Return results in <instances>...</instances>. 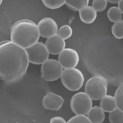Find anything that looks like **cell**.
Returning a JSON list of instances; mask_svg holds the SVG:
<instances>
[{
	"mask_svg": "<svg viewBox=\"0 0 123 123\" xmlns=\"http://www.w3.org/2000/svg\"><path fill=\"white\" fill-rule=\"evenodd\" d=\"M67 123H92L85 115H75L70 118Z\"/></svg>",
	"mask_w": 123,
	"mask_h": 123,
	"instance_id": "23",
	"label": "cell"
},
{
	"mask_svg": "<svg viewBox=\"0 0 123 123\" xmlns=\"http://www.w3.org/2000/svg\"><path fill=\"white\" fill-rule=\"evenodd\" d=\"M101 109L105 112H111L116 109H117L115 98L114 96L110 95H106L101 99L100 102Z\"/></svg>",
	"mask_w": 123,
	"mask_h": 123,
	"instance_id": "14",
	"label": "cell"
},
{
	"mask_svg": "<svg viewBox=\"0 0 123 123\" xmlns=\"http://www.w3.org/2000/svg\"><path fill=\"white\" fill-rule=\"evenodd\" d=\"M118 8L121 11V12L123 14V0H119L118 3Z\"/></svg>",
	"mask_w": 123,
	"mask_h": 123,
	"instance_id": "25",
	"label": "cell"
},
{
	"mask_svg": "<svg viewBox=\"0 0 123 123\" xmlns=\"http://www.w3.org/2000/svg\"><path fill=\"white\" fill-rule=\"evenodd\" d=\"M114 98L117 104V109L123 111V82H122L114 93Z\"/></svg>",
	"mask_w": 123,
	"mask_h": 123,
	"instance_id": "17",
	"label": "cell"
},
{
	"mask_svg": "<svg viewBox=\"0 0 123 123\" xmlns=\"http://www.w3.org/2000/svg\"><path fill=\"white\" fill-rule=\"evenodd\" d=\"M79 54L76 50L68 48L65 49L59 54L58 61L63 68L70 69L75 68V67L79 63Z\"/></svg>",
	"mask_w": 123,
	"mask_h": 123,
	"instance_id": "8",
	"label": "cell"
},
{
	"mask_svg": "<svg viewBox=\"0 0 123 123\" xmlns=\"http://www.w3.org/2000/svg\"><path fill=\"white\" fill-rule=\"evenodd\" d=\"M29 60L25 49L11 41L0 43V79L12 83L20 80L26 73Z\"/></svg>",
	"mask_w": 123,
	"mask_h": 123,
	"instance_id": "1",
	"label": "cell"
},
{
	"mask_svg": "<svg viewBox=\"0 0 123 123\" xmlns=\"http://www.w3.org/2000/svg\"><path fill=\"white\" fill-rule=\"evenodd\" d=\"M38 28L40 36L46 38L57 34L59 30L57 23L51 18H44L41 19L38 24Z\"/></svg>",
	"mask_w": 123,
	"mask_h": 123,
	"instance_id": "9",
	"label": "cell"
},
{
	"mask_svg": "<svg viewBox=\"0 0 123 123\" xmlns=\"http://www.w3.org/2000/svg\"><path fill=\"white\" fill-rule=\"evenodd\" d=\"M63 68L58 60L49 59L41 65V73L42 78L46 81H54L61 78Z\"/></svg>",
	"mask_w": 123,
	"mask_h": 123,
	"instance_id": "6",
	"label": "cell"
},
{
	"mask_svg": "<svg viewBox=\"0 0 123 123\" xmlns=\"http://www.w3.org/2000/svg\"><path fill=\"white\" fill-rule=\"evenodd\" d=\"M108 89V82L106 79L100 75H96L91 78L86 84L85 91L92 100H101L106 96Z\"/></svg>",
	"mask_w": 123,
	"mask_h": 123,
	"instance_id": "3",
	"label": "cell"
},
{
	"mask_svg": "<svg viewBox=\"0 0 123 123\" xmlns=\"http://www.w3.org/2000/svg\"><path fill=\"white\" fill-rule=\"evenodd\" d=\"M46 47L49 54L56 55L59 54L65 49V41L57 34L47 38L46 41Z\"/></svg>",
	"mask_w": 123,
	"mask_h": 123,
	"instance_id": "11",
	"label": "cell"
},
{
	"mask_svg": "<svg viewBox=\"0 0 123 123\" xmlns=\"http://www.w3.org/2000/svg\"><path fill=\"white\" fill-rule=\"evenodd\" d=\"M107 3L106 0H94L92 7L96 12H103L106 9Z\"/></svg>",
	"mask_w": 123,
	"mask_h": 123,
	"instance_id": "22",
	"label": "cell"
},
{
	"mask_svg": "<svg viewBox=\"0 0 123 123\" xmlns=\"http://www.w3.org/2000/svg\"><path fill=\"white\" fill-rule=\"evenodd\" d=\"M111 32L115 38L118 39L123 38V20L113 24L111 26Z\"/></svg>",
	"mask_w": 123,
	"mask_h": 123,
	"instance_id": "18",
	"label": "cell"
},
{
	"mask_svg": "<svg viewBox=\"0 0 123 123\" xmlns=\"http://www.w3.org/2000/svg\"><path fill=\"white\" fill-rule=\"evenodd\" d=\"M109 119L110 123H123V111L116 109L109 113Z\"/></svg>",
	"mask_w": 123,
	"mask_h": 123,
	"instance_id": "19",
	"label": "cell"
},
{
	"mask_svg": "<svg viewBox=\"0 0 123 123\" xmlns=\"http://www.w3.org/2000/svg\"><path fill=\"white\" fill-rule=\"evenodd\" d=\"M49 123H67V122L62 117H54L50 119Z\"/></svg>",
	"mask_w": 123,
	"mask_h": 123,
	"instance_id": "24",
	"label": "cell"
},
{
	"mask_svg": "<svg viewBox=\"0 0 123 123\" xmlns=\"http://www.w3.org/2000/svg\"><path fill=\"white\" fill-rule=\"evenodd\" d=\"M61 81L67 89L75 91L83 86L84 83V76L79 69H65L61 76Z\"/></svg>",
	"mask_w": 123,
	"mask_h": 123,
	"instance_id": "4",
	"label": "cell"
},
{
	"mask_svg": "<svg viewBox=\"0 0 123 123\" xmlns=\"http://www.w3.org/2000/svg\"><path fill=\"white\" fill-rule=\"evenodd\" d=\"M73 34V29L69 25H62L61 28H59L57 35L59 36L62 38L66 40L71 37Z\"/></svg>",
	"mask_w": 123,
	"mask_h": 123,
	"instance_id": "21",
	"label": "cell"
},
{
	"mask_svg": "<svg viewBox=\"0 0 123 123\" xmlns=\"http://www.w3.org/2000/svg\"><path fill=\"white\" fill-rule=\"evenodd\" d=\"M87 115L92 123H103L105 119V112L97 106L92 107Z\"/></svg>",
	"mask_w": 123,
	"mask_h": 123,
	"instance_id": "13",
	"label": "cell"
},
{
	"mask_svg": "<svg viewBox=\"0 0 123 123\" xmlns=\"http://www.w3.org/2000/svg\"><path fill=\"white\" fill-rule=\"evenodd\" d=\"M89 3L88 0H73V1H66V5L70 8L71 10H73L74 11H80L85 7L88 6Z\"/></svg>",
	"mask_w": 123,
	"mask_h": 123,
	"instance_id": "15",
	"label": "cell"
},
{
	"mask_svg": "<svg viewBox=\"0 0 123 123\" xmlns=\"http://www.w3.org/2000/svg\"><path fill=\"white\" fill-rule=\"evenodd\" d=\"M10 38L12 42L26 49L38 42L40 33L38 25L29 20H19L12 27Z\"/></svg>",
	"mask_w": 123,
	"mask_h": 123,
	"instance_id": "2",
	"label": "cell"
},
{
	"mask_svg": "<svg viewBox=\"0 0 123 123\" xmlns=\"http://www.w3.org/2000/svg\"><path fill=\"white\" fill-rule=\"evenodd\" d=\"M93 100L85 92L73 95L70 101L72 111L76 115H87L93 107Z\"/></svg>",
	"mask_w": 123,
	"mask_h": 123,
	"instance_id": "5",
	"label": "cell"
},
{
	"mask_svg": "<svg viewBox=\"0 0 123 123\" xmlns=\"http://www.w3.org/2000/svg\"><path fill=\"white\" fill-rule=\"evenodd\" d=\"M25 50L28 56L30 63L34 65H43L49 59V53L46 45L42 42H37Z\"/></svg>",
	"mask_w": 123,
	"mask_h": 123,
	"instance_id": "7",
	"label": "cell"
},
{
	"mask_svg": "<svg viewBox=\"0 0 123 123\" xmlns=\"http://www.w3.org/2000/svg\"><path fill=\"white\" fill-rule=\"evenodd\" d=\"M79 15L80 20L84 23L91 24L95 21L97 17V12L93 7L88 5L79 11Z\"/></svg>",
	"mask_w": 123,
	"mask_h": 123,
	"instance_id": "12",
	"label": "cell"
},
{
	"mask_svg": "<svg viewBox=\"0 0 123 123\" xmlns=\"http://www.w3.org/2000/svg\"><path fill=\"white\" fill-rule=\"evenodd\" d=\"M42 2L47 8L55 10L63 6L66 3V1L65 0H43Z\"/></svg>",
	"mask_w": 123,
	"mask_h": 123,
	"instance_id": "20",
	"label": "cell"
},
{
	"mask_svg": "<svg viewBox=\"0 0 123 123\" xmlns=\"http://www.w3.org/2000/svg\"><path fill=\"white\" fill-rule=\"evenodd\" d=\"M2 3V0H0V5H1Z\"/></svg>",
	"mask_w": 123,
	"mask_h": 123,
	"instance_id": "27",
	"label": "cell"
},
{
	"mask_svg": "<svg viewBox=\"0 0 123 123\" xmlns=\"http://www.w3.org/2000/svg\"><path fill=\"white\" fill-rule=\"evenodd\" d=\"M64 98L61 96L52 92H48L42 100L43 106L45 109L52 111L59 110L64 104Z\"/></svg>",
	"mask_w": 123,
	"mask_h": 123,
	"instance_id": "10",
	"label": "cell"
},
{
	"mask_svg": "<svg viewBox=\"0 0 123 123\" xmlns=\"http://www.w3.org/2000/svg\"><path fill=\"white\" fill-rule=\"evenodd\" d=\"M107 17L109 20L114 23L122 20V13L118 8V7H111L109 8L107 12Z\"/></svg>",
	"mask_w": 123,
	"mask_h": 123,
	"instance_id": "16",
	"label": "cell"
},
{
	"mask_svg": "<svg viewBox=\"0 0 123 123\" xmlns=\"http://www.w3.org/2000/svg\"><path fill=\"white\" fill-rule=\"evenodd\" d=\"M119 1H116V0H115V1H111V0H109V1H107V2H108L113 3V4H118L119 3Z\"/></svg>",
	"mask_w": 123,
	"mask_h": 123,
	"instance_id": "26",
	"label": "cell"
}]
</instances>
